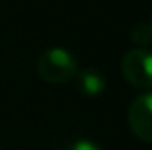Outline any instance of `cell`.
<instances>
[{"mask_svg":"<svg viewBox=\"0 0 152 150\" xmlns=\"http://www.w3.org/2000/svg\"><path fill=\"white\" fill-rule=\"evenodd\" d=\"M73 79H75L76 90L85 97H97L106 88V78L97 69H92V67L78 71Z\"/></svg>","mask_w":152,"mask_h":150,"instance_id":"277c9868","label":"cell"},{"mask_svg":"<svg viewBox=\"0 0 152 150\" xmlns=\"http://www.w3.org/2000/svg\"><path fill=\"white\" fill-rule=\"evenodd\" d=\"M39 76L50 83H67L78 73V60L66 48H48L37 60Z\"/></svg>","mask_w":152,"mask_h":150,"instance_id":"6da1fadb","label":"cell"},{"mask_svg":"<svg viewBox=\"0 0 152 150\" xmlns=\"http://www.w3.org/2000/svg\"><path fill=\"white\" fill-rule=\"evenodd\" d=\"M122 74L136 88H152V51L145 48L127 51L122 58Z\"/></svg>","mask_w":152,"mask_h":150,"instance_id":"7a4b0ae2","label":"cell"},{"mask_svg":"<svg viewBox=\"0 0 152 150\" xmlns=\"http://www.w3.org/2000/svg\"><path fill=\"white\" fill-rule=\"evenodd\" d=\"M127 120L136 138L152 143V90L134 97L129 106Z\"/></svg>","mask_w":152,"mask_h":150,"instance_id":"3957f363","label":"cell"},{"mask_svg":"<svg viewBox=\"0 0 152 150\" xmlns=\"http://www.w3.org/2000/svg\"><path fill=\"white\" fill-rule=\"evenodd\" d=\"M66 150H101V147L90 140H76Z\"/></svg>","mask_w":152,"mask_h":150,"instance_id":"8992f818","label":"cell"},{"mask_svg":"<svg viewBox=\"0 0 152 150\" xmlns=\"http://www.w3.org/2000/svg\"><path fill=\"white\" fill-rule=\"evenodd\" d=\"M131 39L136 44H140V46L151 44L152 42V23H138L136 27H133Z\"/></svg>","mask_w":152,"mask_h":150,"instance_id":"5b68a950","label":"cell"},{"mask_svg":"<svg viewBox=\"0 0 152 150\" xmlns=\"http://www.w3.org/2000/svg\"><path fill=\"white\" fill-rule=\"evenodd\" d=\"M151 23H152V21H151Z\"/></svg>","mask_w":152,"mask_h":150,"instance_id":"52a82bcc","label":"cell"}]
</instances>
